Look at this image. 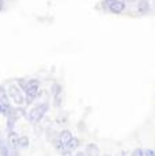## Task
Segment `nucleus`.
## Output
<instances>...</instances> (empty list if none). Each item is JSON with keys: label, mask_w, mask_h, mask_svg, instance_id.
I'll use <instances>...</instances> for the list:
<instances>
[{"label": "nucleus", "mask_w": 155, "mask_h": 156, "mask_svg": "<svg viewBox=\"0 0 155 156\" xmlns=\"http://www.w3.org/2000/svg\"><path fill=\"white\" fill-rule=\"evenodd\" d=\"M25 92V98H26V105L30 106L33 105L38 98L42 97L44 91L41 90V82L35 77H29L27 82H26V87L23 90Z\"/></svg>", "instance_id": "nucleus-1"}, {"label": "nucleus", "mask_w": 155, "mask_h": 156, "mask_svg": "<svg viewBox=\"0 0 155 156\" xmlns=\"http://www.w3.org/2000/svg\"><path fill=\"white\" fill-rule=\"evenodd\" d=\"M48 112H49V102H40L29 110L26 118L31 125H38L44 119Z\"/></svg>", "instance_id": "nucleus-2"}, {"label": "nucleus", "mask_w": 155, "mask_h": 156, "mask_svg": "<svg viewBox=\"0 0 155 156\" xmlns=\"http://www.w3.org/2000/svg\"><path fill=\"white\" fill-rule=\"evenodd\" d=\"M7 92L8 97H10V101L13 103V106L15 105L16 107H25L26 106V98H25V92L16 86V83H11L7 87Z\"/></svg>", "instance_id": "nucleus-3"}, {"label": "nucleus", "mask_w": 155, "mask_h": 156, "mask_svg": "<svg viewBox=\"0 0 155 156\" xmlns=\"http://www.w3.org/2000/svg\"><path fill=\"white\" fill-rule=\"evenodd\" d=\"M74 137L75 136L72 134L71 130H68V129H63L61 132H59L57 137L53 140L52 144H53V147H55L56 151H59V152L63 154V152L65 151V148H67V145L70 144V141L74 139Z\"/></svg>", "instance_id": "nucleus-4"}, {"label": "nucleus", "mask_w": 155, "mask_h": 156, "mask_svg": "<svg viewBox=\"0 0 155 156\" xmlns=\"http://www.w3.org/2000/svg\"><path fill=\"white\" fill-rule=\"evenodd\" d=\"M0 103H2V106H3V115L7 117L11 110L14 109V106L10 101V97H8L7 87L3 84H0Z\"/></svg>", "instance_id": "nucleus-5"}, {"label": "nucleus", "mask_w": 155, "mask_h": 156, "mask_svg": "<svg viewBox=\"0 0 155 156\" xmlns=\"http://www.w3.org/2000/svg\"><path fill=\"white\" fill-rule=\"evenodd\" d=\"M50 92H52V97H53V103H55L56 107H60L61 106V102H63V87L59 84L57 82H55L50 87Z\"/></svg>", "instance_id": "nucleus-6"}, {"label": "nucleus", "mask_w": 155, "mask_h": 156, "mask_svg": "<svg viewBox=\"0 0 155 156\" xmlns=\"http://www.w3.org/2000/svg\"><path fill=\"white\" fill-rule=\"evenodd\" d=\"M103 8L105 10L110 11L112 14H123L125 11V2L124 0H117V2H113V3H109V4H103Z\"/></svg>", "instance_id": "nucleus-7"}, {"label": "nucleus", "mask_w": 155, "mask_h": 156, "mask_svg": "<svg viewBox=\"0 0 155 156\" xmlns=\"http://www.w3.org/2000/svg\"><path fill=\"white\" fill-rule=\"evenodd\" d=\"M19 137H20V134L15 130L8 132L7 137H5V140H7L10 148L13 149L14 152H18V154H19Z\"/></svg>", "instance_id": "nucleus-8"}, {"label": "nucleus", "mask_w": 155, "mask_h": 156, "mask_svg": "<svg viewBox=\"0 0 155 156\" xmlns=\"http://www.w3.org/2000/svg\"><path fill=\"white\" fill-rule=\"evenodd\" d=\"M0 156H18V152H14L3 137H0Z\"/></svg>", "instance_id": "nucleus-9"}, {"label": "nucleus", "mask_w": 155, "mask_h": 156, "mask_svg": "<svg viewBox=\"0 0 155 156\" xmlns=\"http://www.w3.org/2000/svg\"><path fill=\"white\" fill-rule=\"evenodd\" d=\"M85 155L86 156H101V151H99V147L94 143H90L86 145L85 148Z\"/></svg>", "instance_id": "nucleus-10"}, {"label": "nucleus", "mask_w": 155, "mask_h": 156, "mask_svg": "<svg viewBox=\"0 0 155 156\" xmlns=\"http://www.w3.org/2000/svg\"><path fill=\"white\" fill-rule=\"evenodd\" d=\"M138 12L140 15H146V14L150 12V2L139 0V3H138Z\"/></svg>", "instance_id": "nucleus-11"}, {"label": "nucleus", "mask_w": 155, "mask_h": 156, "mask_svg": "<svg viewBox=\"0 0 155 156\" xmlns=\"http://www.w3.org/2000/svg\"><path fill=\"white\" fill-rule=\"evenodd\" d=\"M79 145H80V140L78 139V137H74V139L70 141V144L67 145L65 151H67V152H74V151H76V149L79 148ZM65 151H64V152H65Z\"/></svg>", "instance_id": "nucleus-12"}, {"label": "nucleus", "mask_w": 155, "mask_h": 156, "mask_svg": "<svg viewBox=\"0 0 155 156\" xmlns=\"http://www.w3.org/2000/svg\"><path fill=\"white\" fill-rule=\"evenodd\" d=\"M30 147V139L27 136H22L20 134L19 137V151L20 149H27Z\"/></svg>", "instance_id": "nucleus-13"}, {"label": "nucleus", "mask_w": 155, "mask_h": 156, "mask_svg": "<svg viewBox=\"0 0 155 156\" xmlns=\"http://www.w3.org/2000/svg\"><path fill=\"white\" fill-rule=\"evenodd\" d=\"M132 156H144V151L142 148H136L135 151L132 152Z\"/></svg>", "instance_id": "nucleus-14"}, {"label": "nucleus", "mask_w": 155, "mask_h": 156, "mask_svg": "<svg viewBox=\"0 0 155 156\" xmlns=\"http://www.w3.org/2000/svg\"><path fill=\"white\" fill-rule=\"evenodd\" d=\"M144 156H155V152L153 149H146L144 151Z\"/></svg>", "instance_id": "nucleus-15"}, {"label": "nucleus", "mask_w": 155, "mask_h": 156, "mask_svg": "<svg viewBox=\"0 0 155 156\" xmlns=\"http://www.w3.org/2000/svg\"><path fill=\"white\" fill-rule=\"evenodd\" d=\"M5 10V0H0V12Z\"/></svg>", "instance_id": "nucleus-16"}, {"label": "nucleus", "mask_w": 155, "mask_h": 156, "mask_svg": "<svg viewBox=\"0 0 155 156\" xmlns=\"http://www.w3.org/2000/svg\"><path fill=\"white\" fill-rule=\"evenodd\" d=\"M74 156H86V155H85V151H76L74 152Z\"/></svg>", "instance_id": "nucleus-17"}, {"label": "nucleus", "mask_w": 155, "mask_h": 156, "mask_svg": "<svg viewBox=\"0 0 155 156\" xmlns=\"http://www.w3.org/2000/svg\"><path fill=\"white\" fill-rule=\"evenodd\" d=\"M113 2H117V0H103V4H109V3H113Z\"/></svg>", "instance_id": "nucleus-18"}, {"label": "nucleus", "mask_w": 155, "mask_h": 156, "mask_svg": "<svg viewBox=\"0 0 155 156\" xmlns=\"http://www.w3.org/2000/svg\"><path fill=\"white\" fill-rule=\"evenodd\" d=\"M117 156H127V152H125V151H123V152H120V154H118Z\"/></svg>", "instance_id": "nucleus-19"}, {"label": "nucleus", "mask_w": 155, "mask_h": 156, "mask_svg": "<svg viewBox=\"0 0 155 156\" xmlns=\"http://www.w3.org/2000/svg\"><path fill=\"white\" fill-rule=\"evenodd\" d=\"M0 115H3V106H2V103H0Z\"/></svg>", "instance_id": "nucleus-20"}, {"label": "nucleus", "mask_w": 155, "mask_h": 156, "mask_svg": "<svg viewBox=\"0 0 155 156\" xmlns=\"http://www.w3.org/2000/svg\"><path fill=\"white\" fill-rule=\"evenodd\" d=\"M105 156H110V155H105Z\"/></svg>", "instance_id": "nucleus-21"}]
</instances>
